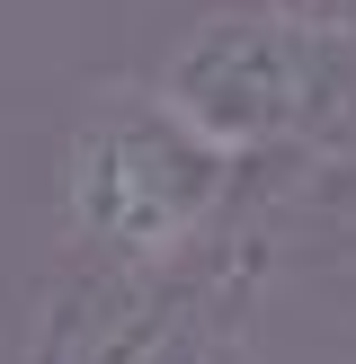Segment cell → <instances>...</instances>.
<instances>
[{
    "mask_svg": "<svg viewBox=\"0 0 356 364\" xmlns=\"http://www.w3.org/2000/svg\"><path fill=\"white\" fill-rule=\"evenodd\" d=\"M258 9H276V18H294V27H312V36H330V45H356V0H258Z\"/></svg>",
    "mask_w": 356,
    "mask_h": 364,
    "instance_id": "obj_4",
    "label": "cell"
},
{
    "mask_svg": "<svg viewBox=\"0 0 356 364\" xmlns=\"http://www.w3.org/2000/svg\"><path fill=\"white\" fill-rule=\"evenodd\" d=\"M152 98L241 169L330 151L356 134V45H330L276 9H214L160 53Z\"/></svg>",
    "mask_w": 356,
    "mask_h": 364,
    "instance_id": "obj_2",
    "label": "cell"
},
{
    "mask_svg": "<svg viewBox=\"0 0 356 364\" xmlns=\"http://www.w3.org/2000/svg\"><path fill=\"white\" fill-rule=\"evenodd\" d=\"M231 178H241V160L196 142L152 89H107L63 134L53 205L80 249L116 258L125 276H169L223 231Z\"/></svg>",
    "mask_w": 356,
    "mask_h": 364,
    "instance_id": "obj_1",
    "label": "cell"
},
{
    "mask_svg": "<svg viewBox=\"0 0 356 364\" xmlns=\"http://www.w3.org/2000/svg\"><path fill=\"white\" fill-rule=\"evenodd\" d=\"M169 284V276H160ZM98 364H267L258 355V267H196L116 329Z\"/></svg>",
    "mask_w": 356,
    "mask_h": 364,
    "instance_id": "obj_3",
    "label": "cell"
}]
</instances>
